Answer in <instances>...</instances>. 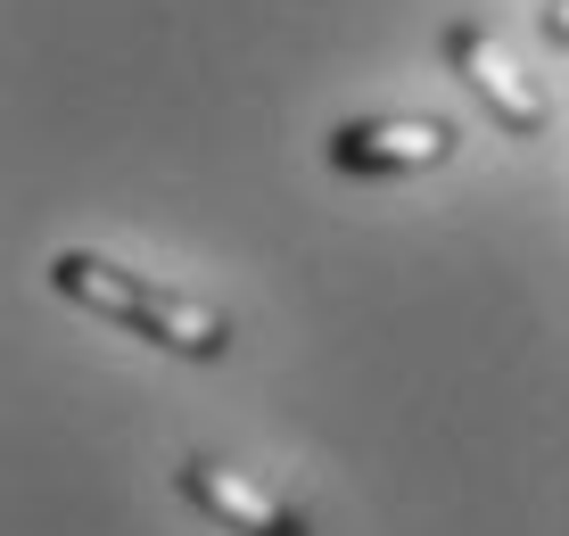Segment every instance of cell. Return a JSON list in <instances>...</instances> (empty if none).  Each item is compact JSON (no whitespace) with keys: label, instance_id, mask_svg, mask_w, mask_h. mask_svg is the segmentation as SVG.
Instances as JSON below:
<instances>
[{"label":"cell","instance_id":"obj_1","mask_svg":"<svg viewBox=\"0 0 569 536\" xmlns=\"http://www.w3.org/2000/svg\"><path fill=\"white\" fill-rule=\"evenodd\" d=\"M50 289L74 297L83 314H100V322H124L132 339L182 355V364H223V355H231V322H223L214 306H199V297H182V289H157V281H141V272L91 256V248H67V256H58V265H50Z\"/></svg>","mask_w":569,"mask_h":536},{"label":"cell","instance_id":"obj_2","mask_svg":"<svg viewBox=\"0 0 569 536\" xmlns=\"http://www.w3.org/2000/svg\"><path fill=\"white\" fill-rule=\"evenodd\" d=\"M446 67H455L462 83L487 99V116H496L512 141H537V132H545V91L528 83L520 58L503 50L487 26H446Z\"/></svg>","mask_w":569,"mask_h":536},{"label":"cell","instance_id":"obj_3","mask_svg":"<svg viewBox=\"0 0 569 536\" xmlns=\"http://www.w3.org/2000/svg\"><path fill=\"white\" fill-rule=\"evenodd\" d=\"M455 157L446 116H363V125L330 132V166L339 173H429Z\"/></svg>","mask_w":569,"mask_h":536},{"label":"cell","instance_id":"obj_4","mask_svg":"<svg viewBox=\"0 0 569 536\" xmlns=\"http://www.w3.org/2000/svg\"><path fill=\"white\" fill-rule=\"evenodd\" d=\"M173 487L190 495V504L207 512V520H223L231 536H313L298 512L281 504V495H264L257 479H240V470H223V463H207V454H190L182 470H173Z\"/></svg>","mask_w":569,"mask_h":536},{"label":"cell","instance_id":"obj_5","mask_svg":"<svg viewBox=\"0 0 569 536\" xmlns=\"http://www.w3.org/2000/svg\"><path fill=\"white\" fill-rule=\"evenodd\" d=\"M545 42L569 50V0H553V9H545Z\"/></svg>","mask_w":569,"mask_h":536}]
</instances>
